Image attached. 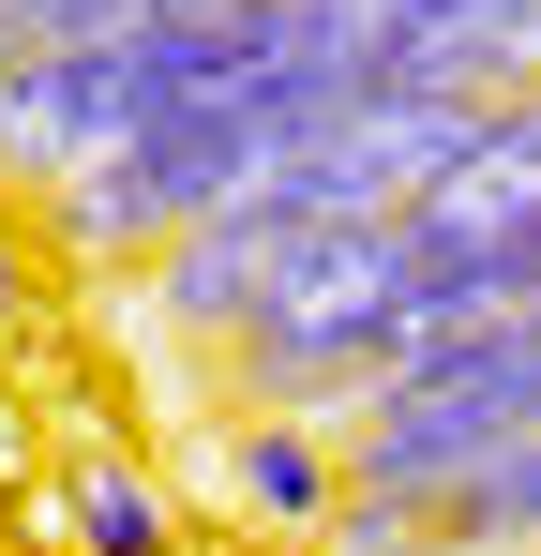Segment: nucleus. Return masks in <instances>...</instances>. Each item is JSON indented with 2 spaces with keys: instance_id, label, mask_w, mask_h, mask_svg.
Masks as SVG:
<instances>
[{
  "instance_id": "obj_1",
  "label": "nucleus",
  "mask_w": 541,
  "mask_h": 556,
  "mask_svg": "<svg viewBox=\"0 0 541 556\" xmlns=\"http://www.w3.org/2000/svg\"><path fill=\"white\" fill-rule=\"evenodd\" d=\"M541 421V301H481V316H451L422 331L406 362L361 391L347 421V511H331V556H406L422 527V496L466 481L481 452H512Z\"/></svg>"
},
{
  "instance_id": "obj_2",
  "label": "nucleus",
  "mask_w": 541,
  "mask_h": 556,
  "mask_svg": "<svg viewBox=\"0 0 541 556\" xmlns=\"http://www.w3.org/2000/svg\"><path fill=\"white\" fill-rule=\"evenodd\" d=\"M166 105V15L151 30H90V46H46V61H0V195H46L121 166Z\"/></svg>"
},
{
  "instance_id": "obj_3",
  "label": "nucleus",
  "mask_w": 541,
  "mask_h": 556,
  "mask_svg": "<svg viewBox=\"0 0 541 556\" xmlns=\"http://www.w3.org/2000/svg\"><path fill=\"white\" fill-rule=\"evenodd\" d=\"M361 76H437V91H541V0H422L391 30H361Z\"/></svg>"
},
{
  "instance_id": "obj_4",
  "label": "nucleus",
  "mask_w": 541,
  "mask_h": 556,
  "mask_svg": "<svg viewBox=\"0 0 541 556\" xmlns=\"http://www.w3.org/2000/svg\"><path fill=\"white\" fill-rule=\"evenodd\" d=\"M226 511L270 527V542H331V511H347V437L301 421V406H241V421H226Z\"/></svg>"
},
{
  "instance_id": "obj_5",
  "label": "nucleus",
  "mask_w": 541,
  "mask_h": 556,
  "mask_svg": "<svg viewBox=\"0 0 541 556\" xmlns=\"http://www.w3.org/2000/svg\"><path fill=\"white\" fill-rule=\"evenodd\" d=\"M406 556H541V421L512 452H481L466 481H437L422 527H406Z\"/></svg>"
},
{
  "instance_id": "obj_6",
  "label": "nucleus",
  "mask_w": 541,
  "mask_h": 556,
  "mask_svg": "<svg viewBox=\"0 0 541 556\" xmlns=\"http://www.w3.org/2000/svg\"><path fill=\"white\" fill-rule=\"evenodd\" d=\"M76 511H90V556H180V511H166L151 466H90Z\"/></svg>"
},
{
  "instance_id": "obj_7",
  "label": "nucleus",
  "mask_w": 541,
  "mask_h": 556,
  "mask_svg": "<svg viewBox=\"0 0 541 556\" xmlns=\"http://www.w3.org/2000/svg\"><path fill=\"white\" fill-rule=\"evenodd\" d=\"M30 316V241H15V211H0V331Z\"/></svg>"
}]
</instances>
